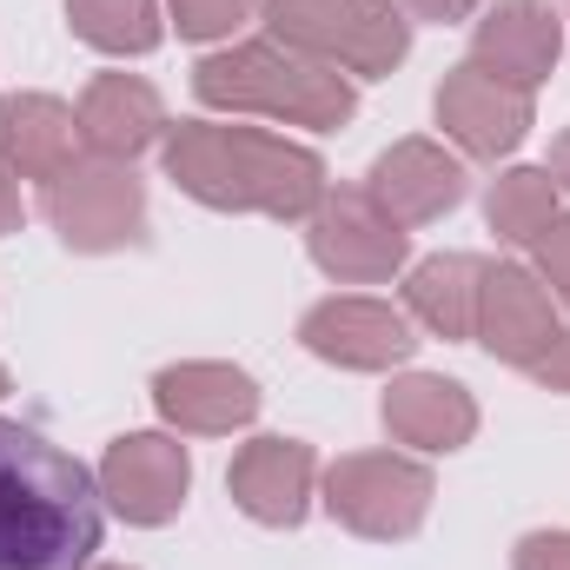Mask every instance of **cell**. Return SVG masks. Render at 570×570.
Instances as JSON below:
<instances>
[{
    "label": "cell",
    "mask_w": 570,
    "mask_h": 570,
    "mask_svg": "<svg viewBox=\"0 0 570 570\" xmlns=\"http://www.w3.org/2000/svg\"><path fill=\"white\" fill-rule=\"evenodd\" d=\"M100 538V478L33 425L0 419V570H87Z\"/></svg>",
    "instance_id": "obj_1"
},
{
    "label": "cell",
    "mask_w": 570,
    "mask_h": 570,
    "mask_svg": "<svg viewBox=\"0 0 570 570\" xmlns=\"http://www.w3.org/2000/svg\"><path fill=\"white\" fill-rule=\"evenodd\" d=\"M166 179L213 206V213H266V219H312L325 199V159L266 127H226V120H179L159 140Z\"/></svg>",
    "instance_id": "obj_2"
},
{
    "label": "cell",
    "mask_w": 570,
    "mask_h": 570,
    "mask_svg": "<svg viewBox=\"0 0 570 570\" xmlns=\"http://www.w3.org/2000/svg\"><path fill=\"white\" fill-rule=\"evenodd\" d=\"M193 100L213 114H266L285 127H312V134H332L358 114L352 73L305 60L279 40H239L226 53H206L193 67Z\"/></svg>",
    "instance_id": "obj_3"
},
{
    "label": "cell",
    "mask_w": 570,
    "mask_h": 570,
    "mask_svg": "<svg viewBox=\"0 0 570 570\" xmlns=\"http://www.w3.org/2000/svg\"><path fill=\"white\" fill-rule=\"evenodd\" d=\"M259 13L279 47L358 80H379L412 53V20L399 0H259Z\"/></svg>",
    "instance_id": "obj_4"
},
{
    "label": "cell",
    "mask_w": 570,
    "mask_h": 570,
    "mask_svg": "<svg viewBox=\"0 0 570 570\" xmlns=\"http://www.w3.org/2000/svg\"><path fill=\"white\" fill-rule=\"evenodd\" d=\"M431 471L419 458H399V451H352L325 471V511L352 531V538H372V544H399L412 538L431 518Z\"/></svg>",
    "instance_id": "obj_5"
},
{
    "label": "cell",
    "mask_w": 570,
    "mask_h": 570,
    "mask_svg": "<svg viewBox=\"0 0 570 570\" xmlns=\"http://www.w3.org/2000/svg\"><path fill=\"white\" fill-rule=\"evenodd\" d=\"M40 206L67 253H120L146 239V179L127 159H80L47 186Z\"/></svg>",
    "instance_id": "obj_6"
},
{
    "label": "cell",
    "mask_w": 570,
    "mask_h": 570,
    "mask_svg": "<svg viewBox=\"0 0 570 570\" xmlns=\"http://www.w3.org/2000/svg\"><path fill=\"white\" fill-rule=\"evenodd\" d=\"M305 253L325 279L338 285H379L405 273L412 259V233L365 193V186H325V199L305 219Z\"/></svg>",
    "instance_id": "obj_7"
},
{
    "label": "cell",
    "mask_w": 570,
    "mask_h": 570,
    "mask_svg": "<svg viewBox=\"0 0 570 570\" xmlns=\"http://www.w3.org/2000/svg\"><path fill=\"white\" fill-rule=\"evenodd\" d=\"M558 298H551V285L538 279L531 266H518V259H484V279H478V345L498 358V365H518V372H531L551 345H558Z\"/></svg>",
    "instance_id": "obj_8"
},
{
    "label": "cell",
    "mask_w": 570,
    "mask_h": 570,
    "mask_svg": "<svg viewBox=\"0 0 570 570\" xmlns=\"http://www.w3.org/2000/svg\"><path fill=\"white\" fill-rule=\"evenodd\" d=\"M186 491H193V458L166 431H127L100 458V498L127 524H146V531L153 524H173L179 504H186Z\"/></svg>",
    "instance_id": "obj_9"
},
{
    "label": "cell",
    "mask_w": 570,
    "mask_h": 570,
    "mask_svg": "<svg viewBox=\"0 0 570 570\" xmlns=\"http://www.w3.org/2000/svg\"><path fill=\"white\" fill-rule=\"evenodd\" d=\"M298 345L338 372H392L412 358V318L385 298H318L298 318Z\"/></svg>",
    "instance_id": "obj_10"
},
{
    "label": "cell",
    "mask_w": 570,
    "mask_h": 570,
    "mask_svg": "<svg viewBox=\"0 0 570 570\" xmlns=\"http://www.w3.org/2000/svg\"><path fill=\"white\" fill-rule=\"evenodd\" d=\"M431 107H438V127L458 140V153H471V159H504V153H518L524 134H531V94L504 87L478 60H458L438 80V100Z\"/></svg>",
    "instance_id": "obj_11"
},
{
    "label": "cell",
    "mask_w": 570,
    "mask_h": 570,
    "mask_svg": "<svg viewBox=\"0 0 570 570\" xmlns=\"http://www.w3.org/2000/svg\"><path fill=\"white\" fill-rule=\"evenodd\" d=\"M312 478H318L312 444H298V438H253V444H239V458L226 471V491H233V504L253 524L292 531V524H305Z\"/></svg>",
    "instance_id": "obj_12"
},
{
    "label": "cell",
    "mask_w": 570,
    "mask_h": 570,
    "mask_svg": "<svg viewBox=\"0 0 570 570\" xmlns=\"http://www.w3.org/2000/svg\"><path fill=\"white\" fill-rule=\"evenodd\" d=\"M558 53H564V20L544 0H498L471 33V60L518 94L544 87L558 73Z\"/></svg>",
    "instance_id": "obj_13"
},
{
    "label": "cell",
    "mask_w": 570,
    "mask_h": 570,
    "mask_svg": "<svg viewBox=\"0 0 570 570\" xmlns=\"http://www.w3.org/2000/svg\"><path fill=\"white\" fill-rule=\"evenodd\" d=\"M153 405H159L166 425L219 438V431H239V425L259 419V385H253L239 365L186 358V365H166V372L153 379Z\"/></svg>",
    "instance_id": "obj_14"
},
{
    "label": "cell",
    "mask_w": 570,
    "mask_h": 570,
    "mask_svg": "<svg viewBox=\"0 0 570 570\" xmlns=\"http://www.w3.org/2000/svg\"><path fill=\"white\" fill-rule=\"evenodd\" d=\"M365 193L399 219V226H431L464 199V166L438 140H399L372 159Z\"/></svg>",
    "instance_id": "obj_15"
},
{
    "label": "cell",
    "mask_w": 570,
    "mask_h": 570,
    "mask_svg": "<svg viewBox=\"0 0 570 570\" xmlns=\"http://www.w3.org/2000/svg\"><path fill=\"white\" fill-rule=\"evenodd\" d=\"M80 153H87L80 114L67 100H53V94H7L0 100V166L13 179L53 186L60 173L80 166Z\"/></svg>",
    "instance_id": "obj_16"
},
{
    "label": "cell",
    "mask_w": 570,
    "mask_h": 570,
    "mask_svg": "<svg viewBox=\"0 0 570 570\" xmlns=\"http://www.w3.org/2000/svg\"><path fill=\"white\" fill-rule=\"evenodd\" d=\"M80 140L94 159H140L153 140H166V107H159V94L146 87L140 73H100V80H87V94H80Z\"/></svg>",
    "instance_id": "obj_17"
},
{
    "label": "cell",
    "mask_w": 570,
    "mask_h": 570,
    "mask_svg": "<svg viewBox=\"0 0 570 570\" xmlns=\"http://www.w3.org/2000/svg\"><path fill=\"white\" fill-rule=\"evenodd\" d=\"M379 419H385V431H392L399 444H419V451H458V444H471V431H478V399H471L458 379L405 372V379H392Z\"/></svg>",
    "instance_id": "obj_18"
},
{
    "label": "cell",
    "mask_w": 570,
    "mask_h": 570,
    "mask_svg": "<svg viewBox=\"0 0 570 570\" xmlns=\"http://www.w3.org/2000/svg\"><path fill=\"white\" fill-rule=\"evenodd\" d=\"M478 279L484 259L471 253H431L405 273V312L425 325L431 338H471L478 332Z\"/></svg>",
    "instance_id": "obj_19"
},
{
    "label": "cell",
    "mask_w": 570,
    "mask_h": 570,
    "mask_svg": "<svg viewBox=\"0 0 570 570\" xmlns=\"http://www.w3.org/2000/svg\"><path fill=\"white\" fill-rule=\"evenodd\" d=\"M484 219L504 246H531L551 219H558V186L544 166H511L504 179H491L484 193Z\"/></svg>",
    "instance_id": "obj_20"
},
{
    "label": "cell",
    "mask_w": 570,
    "mask_h": 570,
    "mask_svg": "<svg viewBox=\"0 0 570 570\" xmlns=\"http://www.w3.org/2000/svg\"><path fill=\"white\" fill-rule=\"evenodd\" d=\"M67 20L73 33L94 47V53H153L166 20H159V0H67Z\"/></svg>",
    "instance_id": "obj_21"
},
{
    "label": "cell",
    "mask_w": 570,
    "mask_h": 570,
    "mask_svg": "<svg viewBox=\"0 0 570 570\" xmlns=\"http://www.w3.org/2000/svg\"><path fill=\"white\" fill-rule=\"evenodd\" d=\"M166 13L186 40H226L233 27H246L259 13V0H166Z\"/></svg>",
    "instance_id": "obj_22"
},
{
    "label": "cell",
    "mask_w": 570,
    "mask_h": 570,
    "mask_svg": "<svg viewBox=\"0 0 570 570\" xmlns=\"http://www.w3.org/2000/svg\"><path fill=\"white\" fill-rule=\"evenodd\" d=\"M531 253H538V279H551V298L570 305V213H558V219L531 239Z\"/></svg>",
    "instance_id": "obj_23"
},
{
    "label": "cell",
    "mask_w": 570,
    "mask_h": 570,
    "mask_svg": "<svg viewBox=\"0 0 570 570\" xmlns=\"http://www.w3.org/2000/svg\"><path fill=\"white\" fill-rule=\"evenodd\" d=\"M511 570H570V531H531V538H518Z\"/></svg>",
    "instance_id": "obj_24"
},
{
    "label": "cell",
    "mask_w": 570,
    "mask_h": 570,
    "mask_svg": "<svg viewBox=\"0 0 570 570\" xmlns=\"http://www.w3.org/2000/svg\"><path fill=\"white\" fill-rule=\"evenodd\" d=\"M531 379H538L544 392H570V332H558V345L531 365Z\"/></svg>",
    "instance_id": "obj_25"
},
{
    "label": "cell",
    "mask_w": 570,
    "mask_h": 570,
    "mask_svg": "<svg viewBox=\"0 0 570 570\" xmlns=\"http://www.w3.org/2000/svg\"><path fill=\"white\" fill-rule=\"evenodd\" d=\"M412 20H438V27H451V20H471L484 0H399Z\"/></svg>",
    "instance_id": "obj_26"
},
{
    "label": "cell",
    "mask_w": 570,
    "mask_h": 570,
    "mask_svg": "<svg viewBox=\"0 0 570 570\" xmlns=\"http://www.w3.org/2000/svg\"><path fill=\"white\" fill-rule=\"evenodd\" d=\"M20 219H27V206H20V186H13V173L0 166V239H7V233H20Z\"/></svg>",
    "instance_id": "obj_27"
},
{
    "label": "cell",
    "mask_w": 570,
    "mask_h": 570,
    "mask_svg": "<svg viewBox=\"0 0 570 570\" xmlns=\"http://www.w3.org/2000/svg\"><path fill=\"white\" fill-rule=\"evenodd\" d=\"M544 173H551V186H564L570 193V134L564 140H551V166H544Z\"/></svg>",
    "instance_id": "obj_28"
},
{
    "label": "cell",
    "mask_w": 570,
    "mask_h": 570,
    "mask_svg": "<svg viewBox=\"0 0 570 570\" xmlns=\"http://www.w3.org/2000/svg\"><path fill=\"white\" fill-rule=\"evenodd\" d=\"M0 399H7V365H0Z\"/></svg>",
    "instance_id": "obj_29"
},
{
    "label": "cell",
    "mask_w": 570,
    "mask_h": 570,
    "mask_svg": "<svg viewBox=\"0 0 570 570\" xmlns=\"http://www.w3.org/2000/svg\"><path fill=\"white\" fill-rule=\"evenodd\" d=\"M100 570H120V564H100Z\"/></svg>",
    "instance_id": "obj_30"
}]
</instances>
